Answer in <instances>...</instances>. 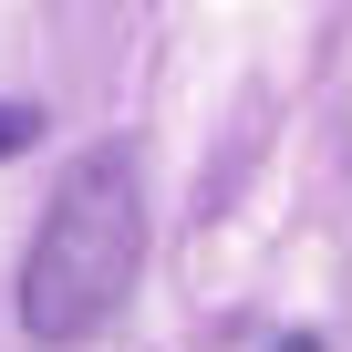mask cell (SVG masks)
Listing matches in <instances>:
<instances>
[{
	"instance_id": "1",
	"label": "cell",
	"mask_w": 352,
	"mask_h": 352,
	"mask_svg": "<svg viewBox=\"0 0 352 352\" xmlns=\"http://www.w3.org/2000/svg\"><path fill=\"white\" fill-rule=\"evenodd\" d=\"M145 280V155L124 135H104L94 155H73V176L52 187L32 259H21V331L73 352L94 342Z\"/></svg>"
},
{
	"instance_id": "3",
	"label": "cell",
	"mask_w": 352,
	"mask_h": 352,
	"mask_svg": "<svg viewBox=\"0 0 352 352\" xmlns=\"http://www.w3.org/2000/svg\"><path fill=\"white\" fill-rule=\"evenodd\" d=\"M280 352H311V342H280Z\"/></svg>"
},
{
	"instance_id": "2",
	"label": "cell",
	"mask_w": 352,
	"mask_h": 352,
	"mask_svg": "<svg viewBox=\"0 0 352 352\" xmlns=\"http://www.w3.org/2000/svg\"><path fill=\"white\" fill-rule=\"evenodd\" d=\"M32 145V104H0V155H21Z\"/></svg>"
}]
</instances>
